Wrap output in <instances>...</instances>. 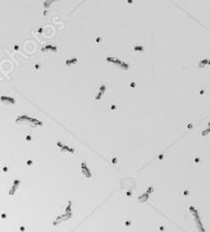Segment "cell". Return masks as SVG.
I'll list each match as a JSON object with an SVG mask.
<instances>
[{
	"mask_svg": "<svg viewBox=\"0 0 210 232\" xmlns=\"http://www.w3.org/2000/svg\"><path fill=\"white\" fill-rule=\"evenodd\" d=\"M116 102H117L116 100H109V101H107V103H106L107 112L112 113V114L118 113V111L120 108V105H119V103H116Z\"/></svg>",
	"mask_w": 210,
	"mask_h": 232,
	"instance_id": "cell-1",
	"label": "cell"
}]
</instances>
